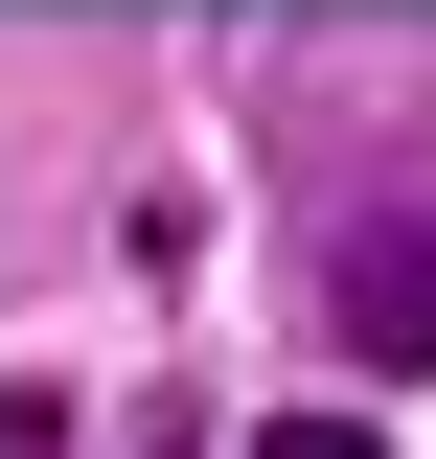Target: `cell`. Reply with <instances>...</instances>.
<instances>
[{
  "label": "cell",
  "mask_w": 436,
  "mask_h": 459,
  "mask_svg": "<svg viewBox=\"0 0 436 459\" xmlns=\"http://www.w3.org/2000/svg\"><path fill=\"white\" fill-rule=\"evenodd\" d=\"M322 299H344V368H436V230H414V207L344 230V276H322Z\"/></svg>",
  "instance_id": "1"
}]
</instances>
